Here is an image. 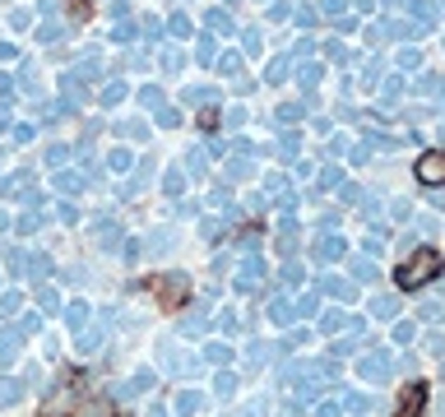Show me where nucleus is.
<instances>
[{
    "mask_svg": "<svg viewBox=\"0 0 445 417\" xmlns=\"http://www.w3.org/2000/svg\"><path fill=\"white\" fill-rule=\"evenodd\" d=\"M418 176H422L427 186H432V181H445V158H441V154L422 158V163H418Z\"/></svg>",
    "mask_w": 445,
    "mask_h": 417,
    "instance_id": "obj_2",
    "label": "nucleus"
},
{
    "mask_svg": "<svg viewBox=\"0 0 445 417\" xmlns=\"http://www.w3.org/2000/svg\"><path fill=\"white\" fill-rule=\"evenodd\" d=\"M436 269H441V260H436L432 251H422V255H418V264L399 269V283H403V287H418V283H427V278H432Z\"/></svg>",
    "mask_w": 445,
    "mask_h": 417,
    "instance_id": "obj_1",
    "label": "nucleus"
}]
</instances>
